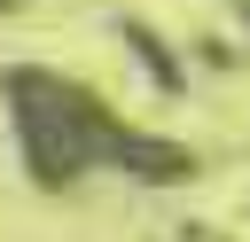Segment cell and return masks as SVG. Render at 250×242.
<instances>
[{
	"mask_svg": "<svg viewBox=\"0 0 250 242\" xmlns=\"http://www.w3.org/2000/svg\"><path fill=\"white\" fill-rule=\"evenodd\" d=\"M8 109H16V141H23V164L39 187H70L78 172L94 164H133V172H188L180 148L117 125L86 86L55 78V70H8Z\"/></svg>",
	"mask_w": 250,
	"mask_h": 242,
	"instance_id": "1",
	"label": "cell"
},
{
	"mask_svg": "<svg viewBox=\"0 0 250 242\" xmlns=\"http://www.w3.org/2000/svg\"><path fill=\"white\" fill-rule=\"evenodd\" d=\"M125 39H133V47L148 55V70H156V86H180V62H172V55H164V47H156V39L141 31V23H125Z\"/></svg>",
	"mask_w": 250,
	"mask_h": 242,
	"instance_id": "2",
	"label": "cell"
},
{
	"mask_svg": "<svg viewBox=\"0 0 250 242\" xmlns=\"http://www.w3.org/2000/svg\"><path fill=\"white\" fill-rule=\"evenodd\" d=\"M234 16H242V23H250V0H234Z\"/></svg>",
	"mask_w": 250,
	"mask_h": 242,
	"instance_id": "3",
	"label": "cell"
},
{
	"mask_svg": "<svg viewBox=\"0 0 250 242\" xmlns=\"http://www.w3.org/2000/svg\"><path fill=\"white\" fill-rule=\"evenodd\" d=\"M0 8H8V0H0Z\"/></svg>",
	"mask_w": 250,
	"mask_h": 242,
	"instance_id": "4",
	"label": "cell"
}]
</instances>
